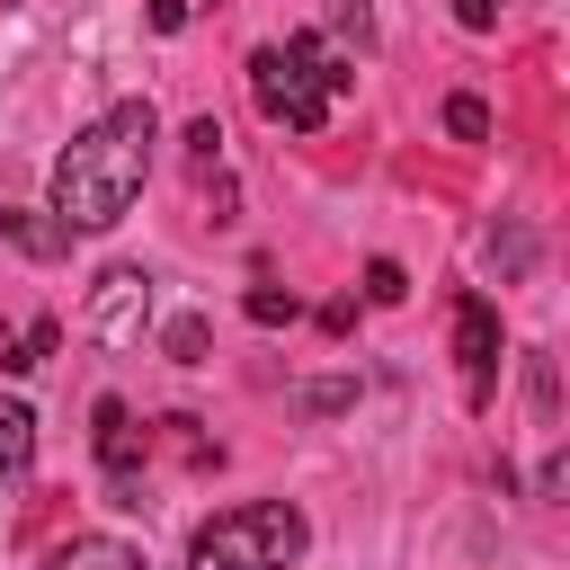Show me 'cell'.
<instances>
[{"label": "cell", "mask_w": 570, "mask_h": 570, "mask_svg": "<svg viewBox=\"0 0 570 570\" xmlns=\"http://www.w3.org/2000/svg\"><path fill=\"white\" fill-rule=\"evenodd\" d=\"M445 125H454L463 142H481V134H490V107H481V98H445Z\"/></svg>", "instance_id": "cell-11"}, {"label": "cell", "mask_w": 570, "mask_h": 570, "mask_svg": "<svg viewBox=\"0 0 570 570\" xmlns=\"http://www.w3.org/2000/svg\"><path fill=\"white\" fill-rule=\"evenodd\" d=\"M151 142H160L151 98H125V107L89 116V125L53 151V205H45V214H53L62 232H107V223H125L134 196H142V178H151Z\"/></svg>", "instance_id": "cell-1"}, {"label": "cell", "mask_w": 570, "mask_h": 570, "mask_svg": "<svg viewBox=\"0 0 570 570\" xmlns=\"http://www.w3.org/2000/svg\"><path fill=\"white\" fill-rule=\"evenodd\" d=\"M45 356H53V321H36V330H27V338H18L0 365H9V374H27V365H45Z\"/></svg>", "instance_id": "cell-10"}, {"label": "cell", "mask_w": 570, "mask_h": 570, "mask_svg": "<svg viewBox=\"0 0 570 570\" xmlns=\"http://www.w3.org/2000/svg\"><path fill=\"white\" fill-rule=\"evenodd\" d=\"M365 294H374V303H401V294H410L401 258H374V267H365Z\"/></svg>", "instance_id": "cell-12"}, {"label": "cell", "mask_w": 570, "mask_h": 570, "mask_svg": "<svg viewBox=\"0 0 570 570\" xmlns=\"http://www.w3.org/2000/svg\"><path fill=\"white\" fill-rule=\"evenodd\" d=\"M249 98H258L267 125H285V134H321L330 107L347 98V62H338L321 36L258 45V53H249Z\"/></svg>", "instance_id": "cell-2"}, {"label": "cell", "mask_w": 570, "mask_h": 570, "mask_svg": "<svg viewBox=\"0 0 570 570\" xmlns=\"http://www.w3.org/2000/svg\"><path fill=\"white\" fill-rule=\"evenodd\" d=\"M312 543L294 499H240L187 534V570H294Z\"/></svg>", "instance_id": "cell-3"}, {"label": "cell", "mask_w": 570, "mask_h": 570, "mask_svg": "<svg viewBox=\"0 0 570 570\" xmlns=\"http://www.w3.org/2000/svg\"><path fill=\"white\" fill-rule=\"evenodd\" d=\"M27 463H36V410L27 401H0V472L18 481Z\"/></svg>", "instance_id": "cell-9"}, {"label": "cell", "mask_w": 570, "mask_h": 570, "mask_svg": "<svg viewBox=\"0 0 570 570\" xmlns=\"http://www.w3.org/2000/svg\"><path fill=\"white\" fill-rule=\"evenodd\" d=\"M45 570H142V552L125 534H71V543L45 552Z\"/></svg>", "instance_id": "cell-7"}, {"label": "cell", "mask_w": 570, "mask_h": 570, "mask_svg": "<svg viewBox=\"0 0 570 570\" xmlns=\"http://www.w3.org/2000/svg\"><path fill=\"white\" fill-rule=\"evenodd\" d=\"M169 356L196 365V356H205V321H178V330H169Z\"/></svg>", "instance_id": "cell-14"}, {"label": "cell", "mask_w": 570, "mask_h": 570, "mask_svg": "<svg viewBox=\"0 0 570 570\" xmlns=\"http://www.w3.org/2000/svg\"><path fill=\"white\" fill-rule=\"evenodd\" d=\"M499 9H508V0H454V18H463L472 36H490V27H499Z\"/></svg>", "instance_id": "cell-15"}, {"label": "cell", "mask_w": 570, "mask_h": 570, "mask_svg": "<svg viewBox=\"0 0 570 570\" xmlns=\"http://www.w3.org/2000/svg\"><path fill=\"white\" fill-rule=\"evenodd\" d=\"M89 419H98V463H107V481H116L125 508H134V481H142V428H134L125 401H98Z\"/></svg>", "instance_id": "cell-5"}, {"label": "cell", "mask_w": 570, "mask_h": 570, "mask_svg": "<svg viewBox=\"0 0 570 570\" xmlns=\"http://www.w3.org/2000/svg\"><path fill=\"white\" fill-rule=\"evenodd\" d=\"M454 356H463V392L490 401V392H499V312H490L481 294L454 303Z\"/></svg>", "instance_id": "cell-4"}, {"label": "cell", "mask_w": 570, "mask_h": 570, "mask_svg": "<svg viewBox=\"0 0 570 570\" xmlns=\"http://www.w3.org/2000/svg\"><path fill=\"white\" fill-rule=\"evenodd\" d=\"M0 232H9L27 258H62V249H71V232H62L45 205H9V214H0Z\"/></svg>", "instance_id": "cell-8"}, {"label": "cell", "mask_w": 570, "mask_h": 570, "mask_svg": "<svg viewBox=\"0 0 570 570\" xmlns=\"http://www.w3.org/2000/svg\"><path fill=\"white\" fill-rule=\"evenodd\" d=\"M89 321H98L107 338H134V330L151 321V276H134V267H107V276H98V303H89Z\"/></svg>", "instance_id": "cell-6"}, {"label": "cell", "mask_w": 570, "mask_h": 570, "mask_svg": "<svg viewBox=\"0 0 570 570\" xmlns=\"http://www.w3.org/2000/svg\"><path fill=\"white\" fill-rule=\"evenodd\" d=\"M249 321H294V294H276V285H258V294H249Z\"/></svg>", "instance_id": "cell-13"}]
</instances>
